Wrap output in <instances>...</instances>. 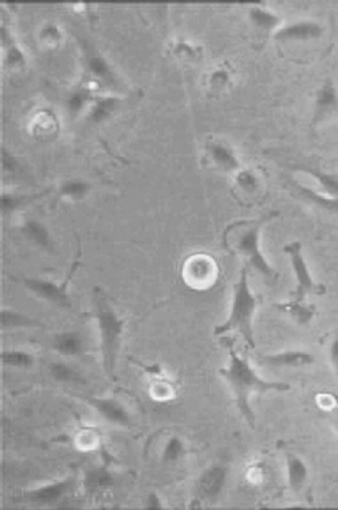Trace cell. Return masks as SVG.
<instances>
[{"label": "cell", "instance_id": "cell-1", "mask_svg": "<svg viewBox=\"0 0 338 510\" xmlns=\"http://www.w3.org/2000/svg\"><path fill=\"white\" fill-rule=\"evenodd\" d=\"M220 375L228 382L235 394L236 405L240 415L246 419L250 427H255V414L251 408L250 400L255 393L267 391H288L290 384L278 381H266L255 373L250 361L240 356L236 351L230 348V363L227 367L220 370Z\"/></svg>", "mask_w": 338, "mask_h": 510}, {"label": "cell", "instance_id": "cell-7", "mask_svg": "<svg viewBox=\"0 0 338 510\" xmlns=\"http://www.w3.org/2000/svg\"><path fill=\"white\" fill-rule=\"evenodd\" d=\"M322 34V25L315 21L303 19L280 26L273 33V37L277 41H311L321 39Z\"/></svg>", "mask_w": 338, "mask_h": 510}, {"label": "cell", "instance_id": "cell-17", "mask_svg": "<svg viewBox=\"0 0 338 510\" xmlns=\"http://www.w3.org/2000/svg\"><path fill=\"white\" fill-rule=\"evenodd\" d=\"M287 478L288 484L295 493H299L308 478V468L306 463L296 454H287Z\"/></svg>", "mask_w": 338, "mask_h": 510}, {"label": "cell", "instance_id": "cell-14", "mask_svg": "<svg viewBox=\"0 0 338 510\" xmlns=\"http://www.w3.org/2000/svg\"><path fill=\"white\" fill-rule=\"evenodd\" d=\"M71 487V480H62V481H55L46 486H41L31 493L25 495V498L37 505H52L62 499L66 493Z\"/></svg>", "mask_w": 338, "mask_h": 510}, {"label": "cell", "instance_id": "cell-32", "mask_svg": "<svg viewBox=\"0 0 338 510\" xmlns=\"http://www.w3.org/2000/svg\"><path fill=\"white\" fill-rule=\"evenodd\" d=\"M236 181H237L239 187L243 189L245 191H254V190H257V186H258V180L255 178V175L251 171H246V169H242L237 172Z\"/></svg>", "mask_w": 338, "mask_h": 510}, {"label": "cell", "instance_id": "cell-25", "mask_svg": "<svg viewBox=\"0 0 338 510\" xmlns=\"http://www.w3.org/2000/svg\"><path fill=\"white\" fill-rule=\"evenodd\" d=\"M91 184L85 180L73 179L64 181L61 187V194L71 199H81L89 193Z\"/></svg>", "mask_w": 338, "mask_h": 510}, {"label": "cell", "instance_id": "cell-12", "mask_svg": "<svg viewBox=\"0 0 338 510\" xmlns=\"http://www.w3.org/2000/svg\"><path fill=\"white\" fill-rule=\"evenodd\" d=\"M89 404L104 418V419L119 424V426H128L130 424V415L127 409L119 401L113 399H106V397H97L91 399Z\"/></svg>", "mask_w": 338, "mask_h": 510}, {"label": "cell", "instance_id": "cell-24", "mask_svg": "<svg viewBox=\"0 0 338 510\" xmlns=\"http://www.w3.org/2000/svg\"><path fill=\"white\" fill-rule=\"evenodd\" d=\"M118 105V99L115 97H103L97 100L91 111V120L94 123H100L107 119L108 116L115 111Z\"/></svg>", "mask_w": 338, "mask_h": 510}, {"label": "cell", "instance_id": "cell-10", "mask_svg": "<svg viewBox=\"0 0 338 510\" xmlns=\"http://www.w3.org/2000/svg\"><path fill=\"white\" fill-rule=\"evenodd\" d=\"M263 366L275 369H299L314 363V356L307 351H285L267 355L261 359Z\"/></svg>", "mask_w": 338, "mask_h": 510}, {"label": "cell", "instance_id": "cell-20", "mask_svg": "<svg viewBox=\"0 0 338 510\" xmlns=\"http://www.w3.org/2000/svg\"><path fill=\"white\" fill-rule=\"evenodd\" d=\"M250 19L251 22L258 28L265 31H276L281 25V18L278 15L272 13L270 10L255 6L250 10Z\"/></svg>", "mask_w": 338, "mask_h": 510}, {"label": "cell", "instance_id": "cell-28", "mask_svg": "<svg viewBox=\"0 0 338 510\" xmlns=\"http://www.w3.org/2000/svg\"><path fill=\"white\" fill-rule=\"evenodd\" d=\"M37 196H40V195L28 196V195L4 193L1 195V211H3V214H10V213L16 211L18 208H21L22 205H26L28 202H31V199H36Z\"/></svg>", "mask_w": 338, "mask_h": 510}, {"label": "cell", "instance_id": "cell-27", "mask_svg": "<svg viewBox=\"0 0 338 510\" xmlns=\"http://www.w3.org/2000/svg\"><path fill=\"white\" fill-rule=\"evenodd\" d=\"M185 453V444L179 436L169 438L163 449V461L164 463H175Z\"/></svg>", "mask_w": 338, "mask_h": 510}, {"label": "cell", "instance_id": "cell-29", "mask_svg": "<svg viewBox=\"0 0 338 510\" xmlns=\"http://www.w3.org/2000/svg\"><path fill=\"white\" fill-rule=\"evenodd\" d=\"M89 100H91L89 90L83 89V88L76 90L73 94H70V97L67 100V108H68L70 114L76 115L78 112H81L85 108V105L89 103Z\"/></svg>", "mask_w": 338, "mask_h": 510}, {"label": "cell", "instance_id": "cell-34", "mask_svg": "<svg viewBox=\"0 0 338 510\" xmlns=\"http://www.w3.org/2000/svg\"><path fill=\"white\" fill-rule=\"evenodd\" d=\"M145 509L146 510H163V502L160 499V496L155 493H150L148 495L146 501H145Z\"/></svg>", "mask_w": 338, "mask_h": 510}, {"label": "cell", "instance_id": "cell-8", "mask_svg": "<svg viewBox=\"0 0 338 510\" xmlns=\"http://www.w3.org/2000/svg\"><path fill=\"white\" fill-rule=\"evenodd\" d=\"M338 93L332 82H326L317 93L312 124L318 126L323 120L337 114Z\"/></svg>", "mask_w": 338, "mask_h": 510}, {"label": "cell", "instance_id": "cell-23", "mask_svg": "<svg viewBox=\"0 0 338 510\" xmlns=\"http://www.w3.org/2000/svg\"><path fill=\"white\" fill-rule=\"evenodd\" d=\"M1 363L7 367L14 369H29L34 364V358L26 351H3L1 352Z\"/></svg>", "mask_w": 338, "mask_h": 510}, {"label": "cell", "instance_id": "cell-19", "mask_svg": "<svg viewBox=\"0 0 338 510\" xmlns=\"http://www.w3.org/2000/svg\"><path fill=\"white\" fill-rule=\"evenodd\" d=\"M22 232L36 246L44 249L46 251H52L53 250L51 235H49L46 225L41 224L40 221H37V220H26L25 224L22 225Z\"/></svg>", "mask_w": 338, "mask_h": 510}, {"label": "cell", "instance_id": "cell-38", "mask_svg": "<svg viewBox=\"0 0 338 510\" xmlns=\"http://www.w3.org/2000/svg\"><path fill=\"white\" fill-rule=\"evenodd\" d=\"M336 429H337V431H338V421H337V423H336Z\"/></svg>", "mask_w": 338, "mask_h": 510}, {"label": "cell", "instance_id": "cell-13", "mask_svg": "<svg viewBox=\"0 0 338 510\" xmlns=\"http://www.w3.org/2000/svg\"><path fill=\"white\" fill-rule=\"evenodd\" d=\"M208 153L220 169L227 172H239L243 169L240 160L237 159L235 150L224 142L213 141L208 145Z\"/></svg>", "mask_w": 338, "mask_h": 510}, {"label": "cell", "instance_id": "cell-2", "mask_svg": "<svg viewBox=\"0 0 338 510\" xmlns=\"http://www.w3.org/2000/svg\"><path fill=\"white\" fill-rule=\"evenodd\" d=\"M276 214L270 213L258 220L235 223L225 232V244L232 253L240 255L251 268L261 273L267 280L277 279V271L262 253L261 229L269 220L276 217Z\"/></svg>", "mask_w": 338, "mask_h": 510}, {"label": "cell", "instance_id": "cell-5", "mask_svg": "<svg viewBox=\"0 0 338 510\" xmlns=\"http://www.w3.org/2000/svg\"><path fill=\"white\" fill-rule=\"evenodd\" d=\"M284 253L290 256L291 266H292L295 280H296V288L293 292V299L306 300L308 295H324L326 294V286L317 283L312 279V274L308 269L307 262L304 259V255L302 253V243L295 240L288 243L284 247Z\"/></svg>", "mask_w": 338, "mask_h": 510}, {"label": "cell", "instance_id": "cell-16", "mask_svg": "<svg viewBox=\"0 0 338 510\" xmlns=\"http://www.w3.org/2000/svg\"><path fill=\"white\" fill-rule=\"evenodd\" d=\"M297 171L304 172L306 175H309L312 179L317 180L321 187L322 194L338 199V174L326 172L321 168L308 166V165L297 166Z\"/></svg>", "mask_w": 338, "mask_h": 510}, {"label": "cell", "instance_id": "cell-4", "mask_svg": "<svg viewBox=\"0 0 338 510\" xmlns=\"http://www.w3.org/2000/svg\"><path fill=\"white\" fill-rule=\"evenodd\" d=\"M96 319L97 328L101 337V354L103 364L108 376L115 375L116 359L121 348L122 334H123L124 321L116 314L107 303L97 300L96 306Z\"/></svg>", "mask_w": 338, "mask_h": 510}, {"label": "cell", "instance_id": "cell-3", "mask_svg": "<svg viewBox=\"0 0 338 510\" xmlns=\"http://www.w3.org/2000/svg\"><path fill=\"white\" fill-rule=\"evenodd\" d=\"M257 310V296L251 291L248 283V271L243 268L240 271L239 280L233 286V298H232L231 313L227 321L217 326L215 329V336L227 334V333H237L246 341V344L254 349L255 336H254V315Z\"/></svg>", "mask_w": 338, "mask_h": 510}, {"label": "cell", "instance_id": "cell-11", "mask_svg": "<svg viewBox=\"0 0 338 510\" xmlns=\"http://www.w3.org/2000/svg\"><path fill=\"white\" fill-rule=\"evenodd\" d=\"M288 186L293 194L296 195L299 199L338 216V199L336 198L327 196V195L322 194L321 191H315V190L309 189L299 181H295V180H291Z\"/></svg>", "mask_w": 338, "mask_h": 510}, {"label": "cell", "instance_id": "cell-9", "mask_svg": "<svg viewBox=\"0 0 338 510\" xmlns=\"http://www.w3.org/2000/svg\"><path fill=\"white\" fill-rule=\"evenodd\" d=\"M227 481V469L222 466H212L198 480V494L206 501L217 499Z\"/></svg>", "mask_w": 338, "mask_h": 510}, {"label": "cell", "instance_id": "cell-31", "mask_svg": "<svg viewBox=\"0 0 338 510\" xmlns=\"http://www.w3.org/2000/svg\"><path fill=\"white\" fill-rule=\"evenodd\" d=\"M317 401L323 411L330 412L338 419V393L336 391H324L317 396Z\"/></svg>", "mask_w": 338, "mask_h": 510}, {"label": "cell", "instance_id": "cell-35", "mask_svg": "<svg viewBox=\"0 0 338 510\" xmlns=\"http://www.w3.org/2000/svg\"><path fill=\"white\" fill-rule=\"evenodd\" d=\"M329 356H330L332 367H333V370H334V373H336L338 378V337H336V339L332 341L330 351H329Z\"/></svg>", "mask_w": 338, "mask_h": 510}, {"label": "cell", "instance_id": "cell-22", "mask_svg": "<svg viewBox=\"0 0 338 510\" xmlns=\"http://www.w3.org/2000/svg\"><path fill=\"white\" fill-rule=\"evenodd\" d=\"M49 373L51 375L63 384H81L83 382L82 376L77 373L71 366H68L66 361H53L49 366Z\"/></svg>", "mask_w": 338, "mask_h": 510}, {"label": "cell", "instance_id": "cell-30", "mask_svg": "<svg viewBox=\"0 0 338 510\" xmlns=\"http://www.w3.org/2000/svg\"><path fill=\"white\" fill-rule=\"evenodd\" d=\"M89 71L96 78L103 81H108L109 78H112V69L107 60L101 56H93L89 59Z\"/></svg>", "mask_w": 338, "mask_h": 510}, {"label": "cell", "instance_id": "cell-33", "mask_svg": "<svg viewBox=\"0 0 338 510\" xmlns=\"http://www.w3.org/2000/svg\"><path fill=\"white\" fill-rule=\"evenodd\" d=\"M41 37H43V40L49 41V43H58L62 39V33L56 25H46L41 31Z\"/></svg>", "mask_w": 338, "mask_h": 510}, {"label": "cell", "instance_id": "cell-37", "mask_svg": "<svg viewBox=\"0 0 338 510\" xmlns=\"http://www.w3.org/2000/svg\"><path fill=\"white\" fill-rule=\"evenodd\" d=\"M228 79H230V75H228L227 71H224V70H217V71H215L213 75H212V84H213L215 86H222V85H225V84L228 82Z\"/></svg>", "mask_w": 338, "mask_h": 510}, {"label": "cell", "instance_id": "cell-21", "mask_svg": "<svg viewBox=\"0 0 338 510\" xmlns=\"http://www.w3.org/2000/svg\"><path fill=\"white\" fill-rule=\"evenodd\" d=\"M41 326L39 321L29 318L28 315L18 313L11 309H3L1 311V328L3 329H16V328H36Z\"/></svg>", "mask_w": 338, "mask_h": 510}, {"label": "cell", "instance_id": "cell-36", "mask_svg": "<svg viewBox=\"0 0 338 510\" xmlns=\"http://www.w3.org/2000/svg\"><path fill=\"white\" fill-rule=\"evenodd\" d=\"M1 161H3V168L6 171H14L16 169V157L13 154H10L6 149H3V151H1Z\"/></svg>", "mask_w": 338, "mask_h": 510}, {"label": "cell", "instance_id": "cell-18", "mask_svg": "<svg viewBox=\"0 0 338 510\" xmlns=\"http://www.w3.org/2000/svg\"><path fill=\"white\" fill-rule=\"evenodd\" d=\"M53 349L64 356H78L83 352L85 343L76 331H64L53 339Z\"/></svg>", "mask_w": 338, "mask_h": 510}, {"label": "cell", "instance_id": "cell-6", "mask_svg": "<svg viewBox=\"0 0 338 510\" xmlns=\"http://www.w3.org/2000/svg\"><path fill=\"white\" fill-rule=\"evenodd\" d=\"M76 269H77V266L74 265L68 279L64 280L61 284L51 281V280H46V279H37V277H24L22 284L25 285L26 289H29L31 294H34L36 296L46 300L58 307L70 309L71 298L68 295V284H70L71 276Z\"/></svg>", "mask_w": 338, "mask_h": 510}, {"label": "cell", "instance_id": "cell-26", "mask_svg": "<svg viewBox=\"0 0 338 510\" xmlns=\"http://www.w3.org/2000/svg\"><path fill=\"white\" fill-rule=\"evenodd\" d=\"M113 484V476L106 468H96L86 474V486L89 489H101Z\"/></svg>", "mask_w": 338, "mask_h": 510}, {"label": "cell", "instance_id": "cell-15", "mask_svg": "<svg viewBox=\"0 0 338 510\" xmlns=\"http://www.w3.org/2000/svg\"><path fill=\"white\" fill-rule=\"evenodd\" d=\"M278 311L291 315L300 325H308L317 314V307L309 304L306 300L291 299L275 304Z\"/></svg>", "mask_w": 338, "mask_h": 510}]
</instances>
